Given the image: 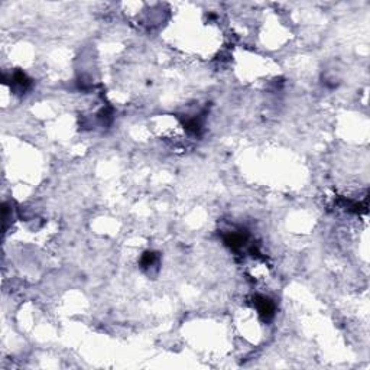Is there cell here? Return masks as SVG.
Returning <instances> with one entry per match:
<instances>
[{
	"label": "cell",
	"instance_id": "6da1fadb",
	"mask_svg": "<svg viewBox=\"0 0 370 370\" xmlns=\"http://www.w3.org/2000/svg\"><path fill=\"white\" fill-rule=\"evenodd\" d=\"M254 305H256V309H257L259 315L265 321H269L275 317V309H276L275 303L268 297H263V295L256 297L254 298Z\"/></svg>",
	"mask_w": 370,
	"mask_h": 370
},
{
	"label": "cell",
	"instance_id": "7a4b0ae2",
	"mask_svg": "<svg viewBox=\"0 0 370 370\" xmlns=\"http://www.w3.org/2000/svg\"><path fill=\"white\" fill-rule=\"evenodd\" d=\"M158 260H159V259H158V254H156V253L148 252L143 254L140 263H142V268H143V269H151V268L158 265Z\"/></svg>",
	"mask_w": 370,
	"mask_h": 370
}]
</instances>
